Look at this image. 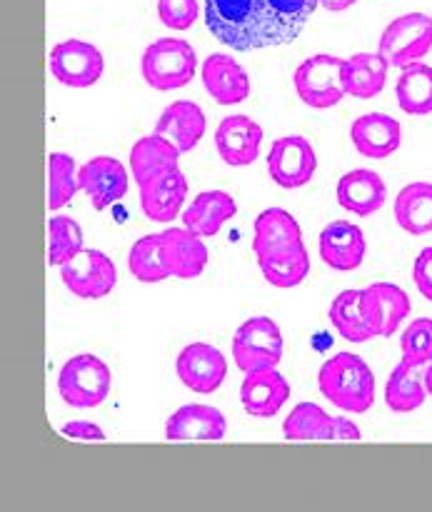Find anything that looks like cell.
Listing matches in <instances>:
<instances>
[{
  "label": "cell",
  "instance_id": "6da1fadb",
  "mask_svg": "<svg viewBox=\"0 0 432 512\" xmlns=\"http://www.w3.org/2000/svg\"><path fill=\"white\" fill-rule=\"evenodd\" d=\"M320 0H205V25L228 48L248 53L293 43Z\"/></svg>",
  "mask_w": 432,
  "mask_h": 512
},
{
  "label": "cell",
  "instance_id": "7a4b0ae2",
  "mask_svg": "<svg viewBox=\"0 0 432 512\" xmlns=\"http://www.w3.org/2000/svg\"><path fill=\"white\" fill-rule=\"evenodd\" d=\"M318 388L345 413L363 415L375 403V375L360 355L338 353L325 360L318 373Z\"/></svg>",
  "mask_w": 432,
  "mask_h": 512
},
{
  "label": "cell",
  "instance_id": "3957f363",
  "mask_svg": "<svg viewBox=\"0 0 432 512\" xmlns=\"http://www.w3.org/2000/svg\"><path fill=\"white\" fill-rule=\"evenodd\" d=\"M140 70L150 88L155 90H178L185 88L195 78L198 58L188 40L160 38L145 48Z\"/></svg>",
  "mask_w": 432,
  "mask_h": 512
},
{
  "label": "cell",
  "instance_id": "277c9868",
  "mask_svg": "<svg viewBox=\"0 0 432 512\" xmlns=\"http://www.w3.org/2000/svg\"><path fill=\"white\" fill-rule=\"evenodd\" d=\"M113 373L95 355H75L63 365L58 375V393L70 408H98L110 393Z\"/></svg>",
  "mask_w": 432,
  "mask_h": 512
},
{
  "label": "cell",
  "instance_id": "5b68a950",
  "mask_svg": "<svg viewBox=\"0 0 432 512\" xmlns=\"http://www.w3.org/2000/svg\"><path fill=\"white\" fill-rule=\"evenodd\" d=\"M432 50V18L425 13H405L383 30L378 53L390 68H408L420 63Z\"/></svg>",
  "mask_w": 432,
  "mask_h": 512
},
{
  "label": "cell",
  "instance_id": "8992f818",
  "mask_svg": "<svg viewBox=\"0 0 432 512\" xmlns=\"http://www.w3.org/2000/svg\"><path fill=\"white\" fill-rule=\"evenodd\" d=\"M283 358V333L270 318H250L235 330L233 360L243 373L275 368Z\"/></svg>",
  "mask_w": 432,
  "mask_h": 512
},
{
  "label": "cell",
  "instance_id": "52a82bcc",
  "mask_svg": "<svg viewBox=\"0 0 432 512\" xmlns=\"http://www.w3.org/2000/svg\"><path fill=\"white\" fill-rule=\"evenodd\" d=\"M343 60L338 55H328V53H320L313 55V58L303 60L298 65L293 75V83L295 90H298L300 100L310 108H333L343 100L345 88H343Z\"/></svg>",
  "mask_w": 432,
  "mask_h": 512
},
{
  "label": "cell",
  "instance_id": "ba28073f",
  "mask_svg": "<svg viewBox=\"0 0 432 512\" xmlns=\"http://www.w3.org/2000/svg\"><path fill=\"white\" fill-rule=\"evenodd\" d=\"M60 278L65 288L83 300H100L110 295V290L118 283V270L115 263L103 250H80L75 258L60 265Z\"/></svg>",
  "mask_w": 432,
  "mask_h": 512
},
{
  "label": "cell",
  "instance_id": "9c48e42d",
  "mask_svg": "<svg viewBox=\"0 0 432 512\" xmlns=\"http://www.w3.org/2000/svg\"><path fill=\"white\" fill-rule=\"evenodd\" d=\"M315 170H318L315 148L303 135H285V138L275 140L270 148L268 173L280 188H303L313 180Z\"/></svg>",
  "mask_w": 432,
  "mask_h": 512
},
{
  "label": "cell",
  "instance_id": "30bf717a",
  "mask_svg": "<svg viewBox=\"0 0 432 512\" xmlns=\"http://www.w3.org/2000/svg\"><path fill=\"white\" fill-rule=\"evenodd\" d=\"M105 60L95 45L85 40H63L50 50V73L68 88H90L100 80Z\"/></svg>",
  "mask_w": 432,
  "mask_h": 512
},
{
  "label": "cell",
  "instance_id": "8fae6325",
  "mask_svg": "<svg viewBox=\"0 0 432 512\" xmlns=\"http://www.w3.org/2000/svg\"><path fill=\"white\" fill-rule=\"evenodd\" d=\"M360 308L373 338H390L410 315L413 303L395 283H373L360 295Z\"/></svg>",
  "mask_w": 432,
  "mask_h": 512
},
{
  "label": "cell",
  "instance_id": "7c38bea8",
  "mask_svg": "<svg viewBox=\"0 0 432 512\" xmlns=\"http://www.w3.org/2000/svg\"><path fill=\"white\" fill-rule=\"evenodd\" d=\"M175 370H178V378L185 388H190L193 393L208 395L215 393L225 383L228 360H225V355L215 345L190 343L178 355Z\"/></svg>",
  "mask_w": 432,
  "mask_h": 512
},
{
  "label": "cell",
  "instance_id": "4fadbf2b",
  "mask_svg": "<svg viewBox=\"0 0 432 512\" xmlns=\"http://www.w3.org/2000/svg\"><path fill=\"white\" fill-rule=\"evenodd\" d=\"M78 185L88 195L95 210H105L125 198L130 188V178L120 160L98 155V158L88 160L78 170Z\"/></svg>",
  "mask_w": 432,
  "mask_h": 512
},
{
  "label": "cell",
  "instance_id": "5bb4252c",
  "mask_svg": "<svg viewBox=\"0 0 432 512\" xmlns=\"http://www.w3.org/2000/svg\"><path fill=\"white\" fill-rule=\"evenodd\" d=\"M225 415L210 405H183L170 415L165 438L170 443H218L225 438Z\"/></svg>",
  "mask_w": 432,
  "mask_h": 512
},
{
  "label": "cell",
  "instance_id": "9a60e30c",
  "mask_svg": "<svg viewBox=\"0 0 432 512\" xmlns=\"http://www.w3.org/2000/svg\"><path fill=\"white\" fill-rule=\"evenodd\" d=\"M263 143V128L248 115H230L220 120L215 130V148L220 158L233 168H245L255 163Z\"/></svg>",
  "mask_w": 432,
  "mask_h": 512
},
{
  "label": "cell",
  "instance_id": "2e32d148",
  "mask_svg": "<svg viewBox=\"0 0 432 512\" xmlns=\"http://www.w3.org/2000/svg\"><path fill=\"white\" fill-rule=\"evenodd\" d=\"M160 255L173 278L190 280L198 278L208 265V248L188 228H168L160 233Z\"/></svg>",
  "mask_w": 432,
  "mask_h": 512
},
{
  "label": "cell",
  "instance_id": "e0dca14e",
  "mask_svg": "<svg viewBox=\"0 0 432 512\" xmlns=\"http://www.w3.org/2000/svg\"><path fill=\"white\" fill-rule=\"evenodd\" d=\"M365 253H368L365 233L355 223L333 220L320 233V258L325 260L328 268L348 273V270H355L363 265Z\"/></svg>",
  "mask_w": 432,
  "mask_h": 512
},
{
  "label": "cell",
  "instance_id": "ac0fdd59",
  "mask_svg": "<svg viewBox=\"0 0 432 512\" xmlns=\"http://www.w3.org/2000/svg\"><path fill=\"white\" fill-rule=\"evenodd\" d=\"M203 85L218 105H238L248 100L250 78L243 65L228 53H213L203 60Z\"/></svg>",
  "mask_w": 432,
  "mask_h": 512
},
{
  "label": "cell",
  "instance_id": "d6986e66",
  "mask_svg": "<svg viewBox=\"0 0 432 512\" xmlns=\"http://www.w3.org/2000/svg\"><path fill=\"white\" fill-rule=\"evenodd\" d=\"M240 400H243L245 413L253 418H273L290 400V383L275 368L245 373Z\"/></svg>",
  "mask_w": 432,
  "mask_h": 512
},
{
  "label": "cell",
  "instance_id": "ffe728a7",
  "mask_svg": "<svg viewBox=\"0 0 432 512\" xmlns=\"http://www.w3.org/2000/svg\"><path fill=\"white\" fill-rule=\"evenodd\" d=\"M355 150L370 160H383L393 155L403 143V128L388 113H365L350 128Z\"/></svg>",
  "mask_w": 432,
  "mask_h": 512
},
{
  "label": "cell",
  "instance_id": "44dd1931",
  "mask_svg": "<svg viewBox=\"0 0 432 512\" xmlns=\"http://www.w3.org/2000/svg\"><path fill=\"white\" fill-rule=\"evenodd\" d=\"M140 188V205L143 213L155 223H170L183 210L185 198H188V180L180 173V168L168 170L148 183L138 185Z\"/></svg>",
  "mask_w": 432,
  "mask_h": 512
},
{
  "label": "cell",
  "instance_id": "7402d4cb",
  "mask_svg": "<svg viewBox=\"0 0 432 512\" xmlns=\"http://www.w3.org/2000/svg\"><path fill=\"white\" fill-rule=\"evenodd\" d=\"M385 200H388V188H385V180L375 170H350V173H345L338 180L340 208L350 210V213L360 215V218L378 213L385 205Z\"/></svg>",
  "mask_w": 432,
  "mask_h": 512
},
{
  "label": "cell",
  "instance_id": "603a6c76",
  "mask_svg": "<svg viewBox=\"0 0 432 512\" xmlns=\"http://www.w3.org/2000/svg\"><path fill=\"white\" fill-rule=\"evenodd\" d=\"M238 213V203L225 190H205L195 195L193 203L183 210V225L200 238H213L230 218Z\"/></svg>",
  "mask_w": 432,
  "mask_h": 512
},
{
  "label": "cell",
  "instance_id": "cb8c5ba5",
  "mask_svg": "<svg viewBox=\"0 0 432 512\" xmlns=\"http://www.w3.org/2000/svg\"><path fill=\"white\" fill-rule=\"evenodd\" d=\"M155 133L173 140L180 153H190L205 135V113L190 100L170 103L155 123Z\"/></svg>",
  "mask_w": 432,
  "mask_h": 512
},
{
  "label": "cell",
  "instance_id": "d4e9b609",
  "mask_svg": "<svg viewBox=\"0 0 432 512\" xmlns=\"http://www.w3.org/2000/svg\"><path fill=\"white\" fill-rule=\"evenodd\" d=\"M178 160L180 150L173 140L158 133L145 135L130 150V173H133L135 183L143 185L158 175L168 173V170L178 168Z\"/></svg>",
  "mask_w": 432,
  "mask_h": 512
},
{
  "label": "cell",
  "instance_id": "484cf974",
  "mask_svg": "<svg viewBox=\"0 0 432 512\" xmlns=\"http://www.w3.org/2000/svg\"><path fill=\"white\" fill-rule=\"evenodd\" d=\"M388 60L380 53H355L353 58L343 60V88L345 95L370 100L383 93L388 80Z\"/></svg>",
  "mask_w": 432,
  "mask_h": 512
},
{
  "label": "cell",
  "instance_id": "4316f807",
  "mask_svg": "<svg viewBox=\"0 0 432 512\" xmlns=\"http://www.w3.org/2000/svg\"><path fill=\"white\" fill-rule=\"evenodd\" d=\"M425 370L428 365L400 360L398 368L390 373L385 385V403L393 413H413L428 398V385H425Z\"/></svg>",
  "mask_w": 432,
  "mask_h": 512
},
{
  "label": "cell",
  "instance_id": "83f0119b",
  "mask_svg": "<svg viewBox=\"0 0 432 512\" xmlns=\"http://www.w3.org/2000/svg\"><path fill=\"white\" fill-rule=\"evenodd\" d=\"M303 240V230L300 223L283 208H268L255 218L253 225V253L258 255L275 253L288 245Z\"/></svg>",
  "mask_w": 432,
  "mask_h": 512
},
{
  "label": "cell",
  "instance_id": "f1b7e54d",
  "mask_svg": "<svg viewBox=\"0 0 432 512\" xmlns=\"http://www.w3.org/2000/svg\"><path fill=\"white\" fill-rule=\"evenodd\" d=\"M258 265L263 278L268 280L275 288H295V285L303 283L310 273V255L305 250L303 240L288 245L283 250H275V253L258 255Z\"/></svg>",
  "mask_w": 432,
  "mask_h": 512
},
{
  "label": "cell",
  "instance_id": "f546056e",
  "mask_svg": "<svg viewBox=\"0 0 432 512\" xmlns=\"http://www.w3.org/2000/svg\"><path fill=\"white\" fill-rule=\"evenodd\" d=\"M395 220L410 235L432 233V183L418 180L395 195Z\"/></svg>",
  "mask_w": 432,
  "mask_h": 512
},
{
  "label": "cell",
  "instance_id": "4dcf8cb0",
  "mask_svg": "<svg viewBox=\"0 0 432 512\" xmlns=\"http://www.w3.org/2000/svg\"><path fill=\"white\" fill-rule=\"evenodd\" d=\"M285 440L303 443V440H315V443H335V418L325 413L315 403H300L290 410L283 423Z\"/></svg>",
  "mask_w": 432,
  "mask_h": 512
},
{
  "label": "cell",
  "instance_id": "1f68e13d",
  "mask_svg": "<svg viewBox=\"0 0 432 512\" xmlns=\"http://www.w3.org/2000/svg\"><path fill=\"white\" fill-rule=\"evenodd\" d=\"M398 105L408 115L432 113V68L425 63H413L403 68L395 85Z\"/></svg>",
  "mask_w": 432,
  "mask_h": 512
},
{
  "label": "cell",
  "instance_id": "d6a6232c",
  "mask_svg": "<svg viewBox=\"0 0 432 512\" xmlns=\"http://www.w3.org/2000/svg\"><path fill=\"white\" fill-rule=\"evenodd\" d=\"M360 295H363V290H343L330 303V323L338 330L340 338L350 340V343H365V340L373 338V330L368 328L363 318Z\"/></svg>",
  "mask_w": 432,
  "mask_h": 512
},
{
  "label": "cell",
  "instance_id": "836d02e7",
  "mask_svg": "<svg viewBox=\"0 0 432 512\" xmlns=\"http://www.w3.org/2000/svg\"><path fill=\"white\" fill-rule=\"evenodd\" d=\"M128 270L140 283H160V280L170 278L163 255H160V233L135 240L128 255Z\"/></svg>",
  "mask_w": 432,
  "mask_h": 512
},
{
  "label": "cell",
  "instance_id": "e575fe53",
  "mask_svg": "<svg viewBox=\"0 0 432 512\" xmlns=\"http://www.w3.org/2000/svg\"><path fill=\"white\" fill-rule=\"evenodd\" d=\"M83 250V230L68 215L48 220V265H63Z\"/></svg>",
  "mask_w": 432,
  "mask_h": 512
},
{
  "label": "cell",
  "instance_id": "d590c367",
  "mask_svg": "<svg viewBox=\"0 0 432 512\" xmlns=\"http://www.w3.org/2000/svg\"><path fill=\"white\" fill-rule=\"evenodd\" d=\"M80 190L75 160L65 153L48 155V208L60 210L75 198Z\"/></svg>",
  "mask_w": 432,
  "mask_h": 512
},
{
  "label": "cell",
  "instance_id": "8d00e7d4",
  "mask_svg": "<svg viewBox=\"0 0 432 512\" xmlns=\"http://www.w3.org/2000/svg\"><path fill=\"white\" fill-rule=\"evenodd\" d=\"M400 350H403V360L410 363H432V318H418L405 328L403 338H400Z\"/></svg>",
  "mask_w": 432,
  "mask_h": 512
},
{
  "label": "cell",
  "instance_id": "74e56055",
  "mask_svg": "<svg viewBox=\"0 0 432 512\" xmlns=\"http://www.w3.org/2000/svg\"><path fill=\"white\" fill-rule=\"evenodd\" d=\"M198 0H158L160 23L173 30H188L198 20Z\"/></svg>",
  "mask_w": 432,
  "mask_h": 512
},
{
  "label": "cell",
  "instance_id": "f35d334b",
  "mask_svg": "<svg viewBox=\"0 0 432 512\" xmlns=\"http://www.w3.org/2000/svg\"><path fill=\"white\" fill-rule=\"evenodd\" d=\"M413 280H415V288L420 290V295L428 298L432 303V248L420 250V255L415 258Z\"/></svg>",
  "mask_w": 432,
  "mask_h": 512
},
{
  "label": "cell",
  "instance_id": "ab89813d",
  "mask_svg": "<svg viewBox=\"0 0 432 512\" xmlns=\"http://www.w3.org/2000/svg\"><path fill=\"white\" fill-rule=\"evenodd\" d=\"M60 433L65 438H73V440H83V443H103L105 433L98 428L95 423H88V420H70L68 425H63Z\"/></svg>",
  "mask_w": 432,
  "mask_h": 512
},
{
  "label": "cell",
  "instance_id": "60d3db41",
  "mask_svg": "<svg viewBox=\"0 0 432 512\" xmlns=\"http://www.w3.org/2000/svg\"><path fill=\"white\" fill-rule=\"evenodd\" d=\"M363 438L358 425L348 418H335V443H358Z\"/></svg>",
  "mask_w": 432,
  "mask_h": 512
},
{
  "label": "cell",
  "instance_id": "b9f144b4",
  "mask_svg": "<svg viewBox=\"0 0 432 512\" xmlns=\"http://www.w3.org/2000/svg\"><path fill=\"white\" fill-rule=\"evenodd\" d=\"M320 3L328 10H333V13H340V10H348L350 5H355L358 0H320Z\"/></svg>",
  "mask_w": 432,
  "mask_h": 512
},
{
  "label": "cell",
  "instance_id": "7bdbcfd3",
  "mask_svg": "<svg viewBox=\"0 0 432 512\" xmlns=\"http://www.w3.org/2000/svg\"><path fill=\"white\" fill-rule=\"evenodd\" d=\"M425 385H428V393L432 395V363L428 365V370H425Z\"/></svg>",
  "mask_w": 432,
  "mask_h": 512
}]
</instances>
